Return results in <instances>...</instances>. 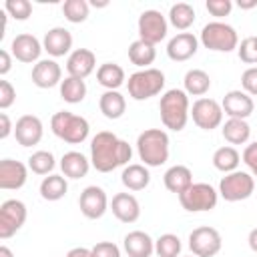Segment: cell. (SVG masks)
I'll return each instance as SVG.
<instances>
[{"instance_id": "obj_1", "label": "cell", "mask_w": 257, "mask_h": 257, "mask_svg": "<svg viewBox=\"0 0 257 257\" xmlns=\"http://www.w3.org/2000/svg\"><path fill=\"white\" fill-rule=\"evenodd\" d=\"M131 157V145L110 131H100L90 141V165L98 173H110L118 167H124L128 165Z\"/></svg>"}, {"instance_id": "obj_2", "label": "cell", "mask_w": 257, "mask_h": 257, "mask_svg": "<svg viewBox=\"0 0 257 257\" xmlns=\"http://www.w3.org/2000/svg\"><path fill=\"white\" fill-rule=\"evenodd\" d=\"M161 110V120L169 131H183L187 126V120L191 116V104H189V94L183 88H171L161 96L159 102Z\"/></svg>"}, {"instance_id": "obj_3", "label": "cell", "mask_w": 257, "mask_h": 257, "mask_svg": "<svg viewBox=\"0 0 257 257\" xmlns=\"http://www.w3.org/2000/svg\"><path fill=\"white\" fill-rule=\"evenodd\" d=\"M169 135L163 128H147L137 139V153L145 167H161L169 161Z\"/></svg>"}, {"instance_id": "obj_4", "label": "cell", "mask_w": 257, "mask_h": 257, "mask_svg": "<svg viewBox=\"0 0 257 257\" xmlns=\"http://www.w3.org/2000/svg\"><path fill=\"white\" fill-rule=\"evenodd\" d=\"M50 128L52 133L68 143V145H80L88 139V133H90V124L84 116L80 114H74L70 110H58L52 114L50 118Z\"/></svg>"}, {"instance_id": "obj_5", "label": "cell", "mask_w": 257, "mask_h": 257, "mask_svg": "<svg viewBox=\"0 0 257 257\" xmlns=\"http://www.w3.org/2000/svg\"><path fill=\"white\" fill-rule=\"evenodd\" d=\"M201 44L215 52H231L239 46V34L237 30L221 20H213L203 26L201 30Z\"/></svg>"}, {"instance_id": "obj_6", "label": "cell", "mask_w": 257, "mask_h": 257, "mask_svg": "<svg viewBox=\"0 0 257 257\" xmlns=\"http://www.w3.org/2000/svg\"><path fill=\"white\" fill-rule=\"evenodd\" d=\"M126 88L131 98L147 100L151 96H157L165 88V74L159 68H141L128 76Z\"/></svg>"}, {"instance_id": "obj_7", "label": "cell", "mask_w": 257, "mask_h": 257, "mask_svg": "<svg viewBox=\"0 0 257 257\" xmlns=\"http://www.w3.org/2000/svg\"><path fill=\"white\" fill-rule=\"evenodd\" d=\"M219 201V191L209 183H193L187 191L179 195V203L189 213H205L213 211Z\"/></svg>"}, {"instance_id": "obj_8", "label": "cell", "mask_w": 257, "mask_h": 257, "mask_svg": "<svg viewBox=\"0 0 257 257\" xmlns=\"http://www.w3.org/2000/svg\"><path fill=\"white\" fill-rule=\"evenodd\" d=\"M253 191H255V179L245 171L227 173L219 183V195L229 203L245 201L253 195Z\"/></svg>"}, {"instance_id": "obj_9", "label": "cell", "mask_w": 257, "mask_h": 257, "mask_svg": "<svg viewBox=\"0 0 257 257\" xmlns=\"http://www.w3.org/2000/svg\"><path fill=\"white\" fill-rule=\"evenodd\" d=\"M223 247L221 233L215 227H197L189 233V249L195 257H215Z\"/></svg>"}, {"instance_id": "obj_10", "label": "cell", "mask_w": 257, "mask_h": 257, "mask_svg": "<svg viewBox=\"0 0 257 257\" xmlns=\"http://www.w3.org/2000/svg\"><path fill=\"white\" fill-rule=\"evenodd\" d=\"M223 106L221 102H217L215 98H207V96H201L193 102L191 106V116H193V122L203 128V131H213L217 126H221L223 122Z\"/></svg>"}, {"instance_id": "obj_11", "label": "cell", "mask_w": 257, "mask_h": 257, "mask_svg": "<svg viewBox=\"0 0 257 257\" xmlns=\"http://www.w3.org/2000/svg\"><path fill=\"white\" fill-rule=\"evenodd\" d=\"M26 205L18 199H6L0 205V239H10L26 223Z\"/></svg>"}, {"instance_id": "obj_12", "label": "cell", "mask_w": 257, "mask_h": 257, "mask_svg": "<svg viewBox=\"0 0 257 257\" xmlns=\"http://www.w3.org/2000/svg\"><path fill=\"white\" fill-rule=\"evenodd\" d=\"M139 38L151 44H159L161 40L167 38V30H169V22L167 18L159 12V10H145L139 16Z\"/></svg>"}, {"instance_id": "obj_13", "label": "cell", "mask_w": 257, "mask_h": 257, "mask_svg": "<svg viewBox=\"0 0 257 257\" xmlns=\"http://www.w3.org/2000/svg\"><path fill=\"white\" fill-rule=\"evenodd\" d=\"M78 207H80V213L86 217V219H100L106 209H108V197L104 193L102 187H96V185H90L86 187L80 197H78Z\"/></svg>"}, {"instance_id": "obj_14", "label": "cell", "mask_w": 257, "mask_h": 257, "mask_svg": "<svg viewBox=\"0 0 257 257\" xmlns=\"http://www.w3.org/2000/svg\"><path fill=\"white\" fill-rule=\"evenodd\" d=\"M44 126L36 114H22L14 124V137L20 147H34L42 141Z\"/></svg>"}, {"instance_id": "obj_15", "label": "cell", "mask_w": 257, "mask_h": 257, "mask_svg": "<svg viewBox=\"0 0 257 257\" xmlns=\"http://www.w3.org/2000/svg\"><path fill=\"white\" fill-rule=\"evenodd\" d=\"M44 50L42 42L34 36V34H28V32H22V34H16L12 44H10V54L20 60V62H38L40 58V52Z\"/></svg>"}, {"instance_id": "obj_16", "label": "cell", "mask_w": 257, "mask_h": 257, "mask_svg": "<svg viewBox=\"0 0 257 257\" xmlns=\"http://www.w3.org/2000/svg\"><path fill=\"white\" fill-rule=\"evenodd\" d=\"M28 179V167L14 159H2L0 161V189L4 191H16L26 185Z\"/></svg>"}, {"instance_id": "obj_17", "label": "cell", "mask_w": 257, "mask_h": 257, "mask_svg": "<svg viewBox=\"0 0 257 257\" xmlns=\"http://www.w3.org/2000/svg\"><path fill=\"white\" fill-rule=\"evenodd\" d=\"M199 50V38L193 32H179L167 44V56L175 62H185L193 58Z\"/></svg>"}, {"instance_id": "obj_18", "label": "cell", "mask_w": 257, "mask_h": 257, "mask_svg": "<svg viewBox=\"0 0 257 257\" xmlns=\"http://www.w3.org/2000/svg\"><path fill=\"white\" fill-rule=\"evenodd\" d=\"M221 106L229 118H243V120H247V116H251V112L255 108L253 98L245 90H229L223 96Z\"/></svg>"}, {"instance_id": "obj_19", "label": "cell", "mask_w": 257, "mask_h": 257, "mask_svg": "<svg viewBox=\"0 0 257 257\" xmlns=\"http://www.w3.org/2000/svg\"><path fill=\"white\" fill-rule=\"evenodd\" d=\"M32 82L38 86V88H52L56 84L62 82V68L56 60L52 58H44V60H38L34 66H32Z\"/></svg>"}, {"instance_id": "obj_20", "label": "cell", "mask_w": 257, "mask_h": 257, "mask_svg": "<svg viewBox=\"0 0 257 257\" xmlns=\"http://www.w3.org/2000/svg\"><path fill=\"white\" fill-rule=\"evenodd\" d=\"M96 68V56L88 48H76L66 58V72L74 78H86Z\"/></svg>"}, {"instance_id": "obj_21", "label": "cell", "mask_w": 257, "mask_h": 257, "mask_svg": "<svg viewBox=\"0 0 257 257\" xmlns=\"http://www.w3.org/2000/svg\"><path fill=\"white\" fill-rule=\"evenodd\" d=\"M110 211L120 223H135L141 217V203L131 193H116L110 201Z\"/></svg>"}, {"instance_id": "obj_22", "label": "cell", "mask_w": 257, "mask_h": 257, "mask_svg": "<svg viewBox=\"0 0 257 257\" xmlns=\"http://www.w3.org/2000/svg\"><path fill=\"white\" fill-rule=\"evenodd\" d=\"M42 46H44V50H46L50 56H54V58L64 56V54H68L70 48H72V34H70L66 28H62V26H54V28H50V30L44 34Z\"/></svg>"}, {"instance_id": "obj_23", "label": "cell", "mask_w": 257, "mask_h": 257, "mask_svg": "<svg viewBox=\"0 0 257 257\" xmlns=\"http://www.w3.org/2000/svg\"><path fill=\"white\" fill-rule=\"evenodd\" d=\"M122 247L128 257H153L155 239L145 231H131L124 235Z\"/></svg>"}, {"instance_id": "obj_24", "label": "cell", "mask_w": 257, "mask_h": 257, "mask_svg": "<svg viewBox=\"0 0 257 257\" xmlns=\"http://www.w3.org/2000/svg\"><path fill=\"white\" fill-rule=\"evenodd\" d=\"M60 169L66 179H82L90 171V159L78 151H68L60 159Z\"/></svg>"}, {"instance_id": "obj_25", "label": "cell", "mask_w": 257, "mask_h": 257, "mask_svg": "<svg viewBox=\"0 0 257 257\" xmlns=\"http://www.w3.org/2000/svg\"><path fill=\"white\" fill-rule=\"evenodd\" d=\"M163 181H165V187H167L171 193L181 195L183 191H187V189L193 185V173H191V169L185 167V165H173L171 169H167Z\"/></svg>"}, {"instance_id": "obj_26", "label": "cell", "mask_w": 257, "mask_h": 257, "mask_svg": "<svg viewBox=\"0 0 257 257\" xmlns=\"http://www.w3.org/2000/svg\"><path fill=\"white\" fill-rule=\"evenodd\" d=\"M96 80L100 86H104L106 90H118L124 80H126V74H124V68L116 62H104L96 68Z\"/></svg>"}, {"instance_id": "obj_27", "label": "cell", "mask_w": 257, "mask_h": 257, "mask_svg": "<svg viewBox=\"0 0 257 257\" xmlns=\"http://www.w3.org/2000/svg\"><path fill=\"white\" fill-rule=\"evenodd\" d=\"M120 181L122 185L128 189V191H143L149 187L151 183V173L145 165L141 163H133V165H126L120 173Z\"/></svg>"}, {"instance_id": "obj_28", "label": "cell", "mask_w": 257, "mask_h": 257, "mask_svg": "<svg viewBox=\"0 0 257 257\" xmlns=\"http://www.w3.org/2000/svg\"><path fill=\"white\" fill-rule=\"evenodd\" d=\"M98 108L108 120H116L126 110V100L118 90H104L98 98Z\"/></svg>"}, {"instance_id": "obj_29", "label": "cell", "mask_w": 257, "mask_h": 257, "mask_svg": "<svg viewBox=\"0 0 257 257\" xmlns=\"http://www.w3.org/2000/svg\"><path fill=\"white\" fill-rule=\"evenodd\" d=\"M157 58V48L151 42H145L141 38H137L135 42H131L128 46V60L139 66V68H151L149 64H153Z\"/></svg>"}, {"instance_id": "obj_30", "label": "cell", "mask_w": 257, "mask_h": 257, "mask_svg": "<svg viewBox=\"0 0 257 257\" xmlns=\"http://www.w3.org/2000/svg\"><path fill=\"white\" fill-rule=\"evenodd\" d=\"M183 86H185L183 90L187 94L203 96L211 88V76L205 70H201V68H191V70H187V74L183 78Z\"/></svg>"}, {"instance_id": "obj_31", "label": "cell", "mask_w": 257, "mask_h": 257, "mask_svg": "<svg viewBox=\"0 0 257 257\" xmlns=\"http://www.w3.org/2000/svg\"><path fill=\"white\" fill-rule=\"evenodd\" d=\"M221 133H223V139L229 145H245L249 141V137H251V126L243 118H229L223 124Z\"/></svg>"}, {"instance_id": "obj_32", "label": "cell", "mask_w": 257, "mask_h": 257, "mask_svg": "<svg viewBox=\"0 0 257 257\" xmlns=\"http://www.w3.org/2000/svg\"><path fill=\"white\" fill-rule=\"evenodd\" d=\"M239 163H241V155H239V151H237L235 147H231V145L219 147V149L213 153V167H215L217 171L225 173V175L237 171Z\"/></svg>"}, {"instance_id": "obj_33", "label": "cell", "mask_w": 257, "mask_h": 257, "mask_svg": "<svg viewBox=\"0 0 257 257\" xmlns=\"http://www.w3.org/2000/svg\"><path fill=\"white\" fill-rule=\"evenodd\" d=\"M68 191V183L64 175H48L40 183V197L44 201H60Z\"/></svg>"}, {"instance_id": "obj_34", "label": "cell", "mask_w": 257, "mask_h": 257, "mask_svg": "<svg viewBox=\"0 0 257 257\" xmlns=\"http://www.w3.org/2000/svg\"><path fill=\"white\" fill-rule=\"evenodd\" d=\"M60 96L62 100L70 102V104H78L84 100L86 96V82L82 78H74V76H66L60 82Z\"/></svg>"}, {"instance_id": "obj_35", "label": "cell", "mask_w": 257, "mask_h": 257, "mask_svg": "<svg viewBox=\"0 0 257 257\" xmlns=\"http://www.w3.org/2000/svg\"><path fill=\"white\" fill-rule=\"evenodd\" d=\"M169 22L177 28V30H187L189 26H193L195 22V8L187 2H177L171 6L169 10Z\"/></svg>"}, {"instance_id": "obj_36", "label": "cell", "mask_w": 257, "mask_h": 257, "mask_svg": "<svg viewBox=\"0 0 257 257\" xmlns=\"http://www.w3.org/2000/svg\"><path fill=\"white\" fill-rule=\"evenodd\" d=\"M54 167H56V161L50 151H36L28 157V169L34 175H52Z\"/></svg>"}, {"instance_id": "obj_37", "label": "cell", "mask_w": 257, "mask_h": 257, "mask_svg": "<svg viewBox=\"0 0 257 257\" xmlns=\"http://www.w3.org/2000/svg\"><path fill=\"white\" fill-rule=\"evenodd\" d=\"M88 12H90V4L86 0H64L62 4V14L72 24L84 22L88 18Z\"/></svg>"}, {"instance_id": "obj_38", "label": "cell", "mask_w": 257, "mask_h": 257, "mask_svg": "<svg viewBox=\"0 0 257 257\" xmlns=\"http://www.w3.org/2000/svg\"><path fill=\"white\" fill-rule=\"evenodd\" d=\"M181 249H183V243L175 233H165L155 241L157 257H179Z\"/></svg>"}, {"instance_id": "obj_39", "label": "cell", "mask_w": 257, "mask_h": 257, "mask_svg": "<svg viewBox=\"0 0 257 257\" xmlns=\"http://www.w3.org/2000/svg\"><path fill=\"white\" fill-rule=\"evenodd\" d=\"M239 60L245 64H257V36H247L237 46Z\"/></svg>"}, {"instance_id": "obj_40", "label": "cell", "mask_w": 257, "mask_h": 257, "mask_svg": "<svg viewBox=\"0 0 257 257\" xmlns=\"http://www.w3.org/2000/svg\"><path fill=\"white\" fill-rule=\"evenodd\" d=\"M4 10L16 20H28V16L32 14V4L28 0H6Z\"/></svg>"}, {"instance_id": "obj_41", "label": "cell", "mask_w": 257, "mask_h": 257, "mask_svg": "<svg viewBox=\"0 0 257 257\" xmlns=\"http://www.w3.org/2000/svg\"><path fill=\"white\" fill-rule=\"evenodd\" d=\"M90 253L92 257H120V249L112 241H98L90 247Z\"/></svg>"}, {"instance_id": "obj_42", "label": "cell", "mask_w": 257, "mask_h": 257, "mask_svg": "<svg viewBox=\"0 0 257 257\" xmlns=\"http://www.w3.org/2000/svg\"><path fill=\"white\" fill-rule=\"evenodd\" d=\"M205 8L211 12V16L223 18V16H229V12L233 10V2L231 0H207Z\"/></svg>"}, {"instance_id": "obj_43", "label": "cell", "mask_w": 257, "mask_h": 257, "mask_svg": "<svg viewBox=\"0 0 257 257\" xmlns=\"http://www.w3.org/2000/svg\"><path fill=\"white\" fill-rule=\"evenodd\" d=\"M241 86L249 96H257V66H249L241 74Z\"/></svg>"}, {"instance_id": "obj_44", "label": "cell", "mask_w": 257, "mask_h": 257, "mask_svg": "<svg viewBox=\"0 0 257 257\" xmlns=\"http://www.w3.org/2000/svg\"><path fill=\"white\" fill-rule=\"evenodd\" d=\"M14 100H16V90H14V86H12L8 80H0V108H2V110L10 108V106L14 104Z\"/></svg>"}, {"instance_id": "obj_45", "label": "cell", "mask_w": 257, "mask_h": 257, "mask_svg": "<svg viewBox=\"0 0 257 257\" xmlns=\"http://www.w3.org/2000/svg\"><path fill=\"white\" fill-rule=\"evenodd\" d=\"M241 159H243V163H245L249 169H255V167H257V141L245 147Z\"/></svg>"}, {"instance_id": "obj_46", "label": "cell", "mask_w": 257, "mask_h": 257, "mask_svg": "<svg viewBox=\"0 0 257 257\" xmlns=\"http://www.w3.org/2000/svg\"><path fill=\"white\" fill-rule=\"evenodd\" d=\"M10 133H14V126H12V122H10V116H8L6 112H0V139H2V141L8 139Z\"/></svg>"}, {"instance_id": "obj_47", "label": "cell", "mask_w": 257, "mask_h": 257, "mask_svg": "<svg viewBox=\"0 0 257 257\" xmlns=\"http://www.w3.org/2000/svg\"><path fill=\"white\" fill-rule=\"evenodd\" d=\"M12 68V54L8 50H0V74H8Z\"/></svg>"}, {"instance_id": "obj_48", "label": "cell", "mask_w": 257, "mask_h": 257, "mask_svg": "<svg viewBox=\"0 0 257 257\" xmlns=\"http://www.w3.org/2000/svg\"><path fill=\"white\" fill-rule=\"evenodd\" d=\"M66 257H92V253H90V249H86V247H72V249L66 253Z\"/></svg>"}, {"instance_id": "obj_49", "label": "cell", "mask_w": 257, "mask_h": 257, "mask_svg": "<svg viewBox=\"0 0 257 257\" xmlns=\"http://www.w3.org/2000/svg\"><path fill=\"white\" fill-rule=\"evenodd\" d=\"M247 241H249V247H251V251H255V253H257V227L249 231V237H247Z\"/></svg>"}, {"instance_id": "obj_50", "label": "cell", "mask_w": 257, "mask_h": 257, "mask_svg": "<svg viewBox=\"0 0 257 257\" xmlns=\"http://www.w3.org/2000/svg\"><path fill=\"white\" fill-rule=\"evenodd\" d=\"M237 6L243 8V10H249V8H255L257 6V0H239Z\"/></svg>"}, {"instance_id": "obj_51", "label": "cell", "mask_w": 257, "mask_h": 257, "mask_svg": "<svg viewBox=\"0 0 257 257\" xmlns=\"http://www.w3.org/2000/svg\"><path fill=\"white\" fill-rule=\"evenodd\" d=\"M0 257H14V255H12V251H10L6 245H2V247H0Z\"/></svg>"}, {"instance_id": "obj_52", "label": "cell", "mask_w": 257, "mask_h": 257, "mask_svg": "<svg viewBox=\"0 0 257 257\" xmlns=\"http://www.w3.org/2000/svg\"><path fill=\"white\" fill-rule=\"evenodd\" d=\"M90 6H94V8H104V6H108V2H106V0H102V2L92 0V2H90Z\"/></svg>"}, {"instance_id": "obj_53", "label": "cell", "mask_w": 257, "mask_h": 257, "mask_svg": "<svg viewBox=\"0 0 257 257\" xmlns=\"http://www.w3.org/2000/svg\"><path fill=\"white\" fill-rule=\"evenodd\" d=\"M251 173H253V175L257 177V167H255V169H251Z\"/></svg>"}, {"instance_id": "obj_54", "label": "cell", "mask_w": 257, "mask_h": 257, "mask_svg": "<svg viewBox=\"0 0 257 257\" xmlns=\"http://www.w3.org/2000/svg\"><path fill=\"white\" fill-rule=\"evenodd\" d=\"M187 257H195V255H187Z\"/></svg>"}]
</instances>
